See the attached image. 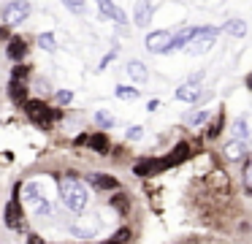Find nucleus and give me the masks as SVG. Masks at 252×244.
Returning a JSON list of instances; mask_svg holds the SVG:
<instances>
[{"label":"nucleus","mask_w":252,"mask_h":244,"mask_svg":"<svg viewBox=\"0 0 252 244\" xmlns=\"http://www.w3.org/2000/svg\"><path fill=\"white\" fill-rule=\"evenodd\" d=\"M60 193H63V204L68 206L71 211H84L87 209V201H90V193H87V187H84L82 182H79L76 176H68V179H63V187H60Z\"/></svg>","instance_id":"obj_1"},{"label":"nucleus","mask_w":252,"mask_h":244,"mask_svg":"<svg viewBox=\"0 0 252 244\" xmlns=\"http://www.w3.org/2000/svg\"><path fill=\"white\" fill-rule=\"evenodd\" d=\"M25 114L33 119L38 128H49V119H60V108H46L44 101H25Z\"/></svg>","instance_id":"obj_2"},{"label":"nucleus","mask_w":252,"mask_h":244,"mask_svg":"<svg viewBox=\"0 0 252 244\" xmlns=\"http://www.w3.org/2000/svg\"><path fill=\"white\" fill-rule=\"evenodd\" d=\"M217 35H220V27H201L198 35L187 43V52L190 54H203L217 43Z\"/></svg>","instance_id":"obj_3"},{"label":"nucleus","mask_w":252,"mask_h":244,"mask_svg":"<svg viewBox=\"0 0 252 244\" xmlns=\"http://www.w3.org/2000/svg\"><path fill=\"white\" fill-rule=\"evenodd\" d=\"M30 16V0H11L8 5H3V22L6 25H19Z\"/></svg>","instance_id":"obj_4"},{"label":"nucleus","mask_w":252,"mask_h":244,"mask_svg":"<svg viewBox=\"0 0 252 244\" xmlns=\"http://www.w3.org/2000/svg\"><path fill=\"white\" fill-rule=\"evenodd\" d=\"M176 101H182V103H198L201 98H206V90H203L201 84H192V81H185V84H179L176 87Z\"/></svg>","instance_id":"obj_5"},{"label":"nucleus","mask_w":252,"mask_h":244,"mask_svg":"<svg viewBox=\"0 0 252 244\" xmlns=\"http://www.w3.org/2000/svg\"><path fill=\"white\" fill-rule=\"evenodd\" d=\"M168 43H171V33L168 30H155V33H149V35H147L144 46H147L152 54H165V52H168Z\"/></svg>","instance_id":"obj_6"},{"label":"nucleus","mask_w":252,"mask_h":244,"mask_svg":"<svg viewBox=\"0 0 252 244\" xmlns=\"http://www.w3.org/2000/svg\"><path fill=\"white\" fill-rule=\"evenodd\" d=\"M95 3H98V11L106 16V19L117 22V25H125V22H127V14L114 3V0H95Z\"/></svg>","instance_id":"obj_7"},{"label":"nucleus","mask_w":252,"mask_h":244,"mask_svg":"<svg viewBox=\"0 0 252 244\" xmlns=\"http://www.w3.org/2000/svg\"><path fill=\"white\" fill-rule=\"evenodd\" d=\"M3 217H6V225H8V228H14V231H19V228H22V206H19V198H17V195H14V198L6 204Z\"/></svg>","instance_id":"obj_8"},{"label":"nucleus","mask_w":252,"mask_h":244,"mask_svg":"<svg viewBox=\"0 0 252 244\" xmlns=\"http://www.w3.org/2000/svg\"><path fill=\"white\" fill-rule=\"evenodd\" d=\"M198 30H201V27H182L176 35H171L168 52H176V49H187V43H190L192 38L198 35ZM168 52H165V54H168Z\"/></svg>","instance_id":"obj_9"},{"label":"nucleus","mask_w":252,"mask_h":244,"mask_svg":"<svg viewBox=\"0 0 252 244\" xmlns=\"http://www.w3.org/2000/svg\"><path fill=\"white\" fill-rule=\"evenodd\" d=\"M152 0H138L136 8H133V22H136L138 27H149V22H152Z\"/></svg>","instance_id":"obj_10"},{"label":"nucleus","mask_w":252,"mask_h":244,"mask_svg":"<svg viewBox=\"0 0 252 244\" xmlns=\"http://www.w3.org/2000/svg\"><path fill=\"white\" fill-rule=\"evenodd\" d=\"M25 54H28V43H25V38L14 35L8 38V46H6V57L11 60V63H22Z\"/></svg>","instance_id":"obj_11"},{"label":"nucleus","mask_w":252,"mask_h":244,"mask_svg":"<svg viewBox=\"0 0 252 244\" xmlns=\"http://www.w3.org/2000/svg\"><path fill=\"white\" fill-rule=\"evenodd\" d=\"M87 182L93 184L95 190H117V187H120V182H117L111 174H100V171L87 174Z\"/></svg>","instance_id":"obj_12"},{"label":"nucleus","mask_w":252,"mask_h":244,"mask_svg":"<svg viewBox=\"0 0 252 244\" xmlns=\"http://www.w3.org/2000/svg\"><path fill=\"white\" fill-rule=\"evenodd\" d=\"M125 70H127V76H130L136 84H147L149 81V68L141 63V60H130V63L125 65Z\"/></svg>","instance_id":"obj_13"},{"label":"nucleus","mask_w":252,"mask_h":244,"mask_svg":"<svg viewBox=\"0 0 252 244\" xmlns=\"http://www.w3.org/2000/svg\"><path fill=\"white\" fill-rule=\"evenodd\" d=\"M160 171H165L163 160H155V157L136 163V168H133V174H136V176H152V174H160Z\"/></svg>","instance_id":"obj_14"},{"label":"nucleus","mask_w":252,"mask_h":244,"mask_svg":"<svg viewBox=\"0 0 252 244\" xmlns=\"http://www.w3.org/2000/svg\"><path fill=\"white\" fill-rule=\"evenodd\" d=\"M225 157H228L230 163H239L247 157V141H236L230 139L228 144H225Z\"/></svg>","instance_id":"obj_15"},{"label":"nucleus","mask_w":252,"mask_h":244,"mask_svg":"<svg viewBox=\"0 0 252 244\" xmlns=\"http://www.w3.org/2000/svg\"><path fill=\"white\" fill-rule=\"evenodd\" d=\"M187 155H190V144L182 141V144H176L174 149H171L168 157H160V160H163V168H171V166H176V163H182Z\"/></svg>","instance_id":"obj_16"},{"label":"nucleus","mask_w":252,"mask_h":244,"mask_svg":"<svg viewBox=\"0 0 252 244\" xmlns=\"http://www.w3.org/2000/svg\"><path fill=\"white\" fill-rule=\"evenodd\" d=\"M8 98H11L17 106H25V101H28V84H25V81L11 79V81H8Z\"/></svg>","instance_id":"obj_17"},{"label":"nucleus","mask_w":252,"mask_h":244,"mask_svg":"<svg viewBox=\"0 0 252 244\" xmlns=\"http://www.w3.org/2000/svg\"><path fill=\"white\" fill-rule=\"evenodd\" d=\"M250 125H247V117H236L233 122H230V139L236 141H250Z\"/></svg>","instance_id":"obj_18"},{"label":"nucleus","mask_w":252,"mask_h":244,"mask_svg":"<svg viewBox=\"0 0 252 244\" xmlns=\"http://www.w3.org/2000/svg\"><path fill=\"white\" fill-rule=\"evenodd\" d=\"M87 144H90V149L98 152V155H109V136L100 133V130L93 136H87Z\"/></svg>","instance_id":"obj_19"},{"label":"nucleus","mask_w":252,"mask_h":244,"mask_svg":"<svg viewBox=\"0 0 252 244\" xmlns=\"http://www.w3.org/2000/svg\"><path fill=\"white\" fill-rule=\"evenodd\" d=\"M222 30L228 33L230 38H244V35H247V22L236 16V19H228V22H225Z\"/></svg>","instance_id":"obj_20"},{"label":"nucleus","mask_w":252,"mask_h":244,"mask_svg":"<svg viewBox=\"0 0 252 244\" xmlns=\"http://www.w3.org/2000/svg\"><path fill=\"white\" fill-rule=\"evenodd\" d=\"M25 201L33 204V206L44 201V193H41V184L38 182H28V184H25Z\"/></svg>","instance_id":"obj_21"},{"label":"nucleus","mask_w":252,"mask_h":244,"mask_svg":"<svg viewBox=\"0 0 252 244\" xmlns=\"http://www.w3.org/2000/svg\"><path fill=\"white\" fill-rule=\"evenodd\" d=\"M185 122L190 125V128H198V125L209 122V108H198V111H190V114H185Z\"/></svg>","instance_id":"obj_22"},{"label":"nucleus","mask_w":252,"mask_h":244,"mask_svg":"<svg viewBox=\"0 0 252 244\" xmlns=\"http://www.w3.org/2000/svg\"><path fill=\"white\" fill-rule=\"evenodd\" d=\"M114 95L120 98V101H136L138 95H141V92H138V87H130V84H120L114 90Z\"/></svg>","instance_id":"obj_23"},{"label":"nucleus","mask_w":252,"mask_h":244,"mask_svg":"<svg viewBox=\"0 0 252 244\" xmlns=\"http://www.w3.org/2000/svg\"><path fill=\"white\" fill-rule=\"evenodd\" d=\"M38 46H41V49H46V52H57L55 33H41V35H38Z\"/></svg>","instance_id":"obj_24"},{"label":"nucleus","mask_w":252,"mask_h":244,"mask_svg":"<svg viewBox=\"0 0 252 244\" xmlns=\"http://www.w3.org/2000/svg\"><path fill=\"white\" fill-rule=\"evenodd\" d=\"M95 122H98L100 128H103V130L114 128V117H111L109 111H103V108H100V111H95Z\"/></svg>","instance_id":"obj_25"},{"label":"nucleus","mask_w":252,"mask_h":244,"mask_svg":"<svg viewBox=\"0 0 252 244\" xmlns=\"http://www.w3.org/2000/svg\"><path fill=\"white\" fill-rule=\"evenodd\" d=\"M109 204L114 206L117 211H122V214H125V211H127V206H130V204H127V195H125V193H117V195H111V201H109Z\"/></svg>","instance_id":"obj_26"},{"label":"nucleus","mask_w":252,"mask_h":244,"mask_svg":"<svg viewBox=\"0 0 252 244\" xmlns=\"http://www.w3.org/2000/svg\"><path fill=\"white\" fill-rule=\"evenodd\" d=\"M28 76H30V65L17 63V65L11 68V79H17V81H28Z\"/></svg>","instance_id":"obj_27"},{"label":"nucleus","mask_w":252,"mask_h":244,"mask_svg":"<svg viewBox=\"0 0 252 244\" xmlns=\"http://www.w3.org/2000/svg\"><path fill=\"white\" fill-rule=\"evenodd\" d=\"M63 5H65L71 14H79V16L87 11V3H84V0H63Z\"/></svg>","instance_id":"obj_28"},{"label":"nucleus","mask_w":252,"mask_h":244,"mask_svg":"<svg viewBox=\"0 0 252 244\" xmlns=\"http://www.w3.org/2000/svg\"><path fill=\"white\" fill-rule=\"evenodd\" d=\"M127 242H130V228H120L111 236V242H103V244H127Z\"/></svg>","instance_id":"obj_29"},{"label":"nucleus","mask_w":252,"mask_h":244,"mask_svg":"<svg viewBox=\"0 0 252 244\" xmlns=\"http://www.w3.org/2000/svg\"><path fill=\"white\" fill-rule=\"evenodd\" d=\"M35 217H41V220L52 217V204H49V201H41V204H35Z\"/></svg>","instance_id":"obj_30"},{"label":"nucleus","mask_w":252,"mask_h":244,"mask_svg":"<svg viewBox=\"0 0 252 244\" xmlns=\"http://www.w3.org/2000/svg\"><path fill=\"white\" fill-rule=\"evenodd\" d=\"M125 139L127 141H141L144 139V128H141V125H130L127 133H125Z\"/></svg>","instance_id":"obj_31"},{"label":"nucleus","mask_w":252,"mask_h":244,"mask_svg":"<svg viewBox=\"0 0 252 244\" xmlns=\"http://www.w3.org/2000/svg\"><path fill=\"white\" fill-rule=\"evenodd\" d=\"M220 128H222V114H220V117L214 119V125L206 130V136H209V139H217V136H220Z\"/></svg>","instance_id":"obj_32"},{"label":"nucleus","mask_w":252,"mask_h":244,"mask_svg":"<svg viewBox=\"0 0 252 244\" xmlns=\"http://www.w3.org/2000/svg\"><path fill=\"white\" fill-rule=\"evenodd\" d=\"M71 101H73V92L71 90H60V92H57V103L65 106V103H71Z\"/></svg>","instance_id":"obj_33"},{"label":"nucleus","mask_w":252,"mask_h":244,"mask_svg":"<svg viewBox=\"0 0 252 244\" xmlns=\"http://www.w3.org/2000/svg\"><path fill=\"white\" fill-rule=\"evenodd\" d=\"M117 57V49H111V52L109 54H106V57L103 60H100V65H98V70H103V68H109V63H111V60H114Z\"/></svg>","instance_id":"obj_34"},{"label":"nucleus","mask_w":252,"mask_h":244,"mask_svg":"<svg viewBox=\"0 0 252 244\" xmlns=\"http://www.w3.org/2000/svg\"><path fill=\"white\" fill-rule=\"evenodd\" d=\"M28 244H44V242H41L38 233H28Z\"/></svg>","instance_id":"obj_35"},{"label":"nucleus","mask_w":252,"mask_h":244,"mask_svg":"<svg viewBox=\"0 0 252 244\" xmlns=\"http://www.w3.org/2000/svg\"><path fill=\"white\" fill-rule=\"evenodd\" d=\"M158 108H160V101H149L147 103V111H158Z\"/></svg>","instance_id":"obj_36"},{"label":"nucleus","mask_w":252,"mask_h":244,"mask_svg":"<svg viewBox=\"0 0 252 244\" xmlns=\"http://www.w3.org/2000/svg\"><path fill=\"white\" fill-rule=\"evenodd\" d=\"M8 38H11L8 35V27H0V41H8Z\"/></svg>","instance_id":"obj_37"},{"label":"nucleus","mask_w":252,"mask_h":244,"mask_svg":"<svg viewBox=\"0 0 252 244\" xmlns=\"http://www.w3.org/2000/svg\"><path fill=\"white\" fill-rule=\"evenodd\" d=\"M247 182L252 184V163H250V168H247Z\"/></svg>","instance_id":"obj_38"}]
</instances>
